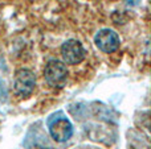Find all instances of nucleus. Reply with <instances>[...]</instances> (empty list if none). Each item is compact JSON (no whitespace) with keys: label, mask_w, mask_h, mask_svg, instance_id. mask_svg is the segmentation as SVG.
I'll return each mask as SVG.
<instances>
[{"label":"nucleus","mask_w":151,"mask_h":149,"mask_svg":"<svg viewBox=\"0 0 151 149\" xmlns=\"http://www.w3.org/2000/svg\"><path fill=\"white\" fill-rule=\"evenodd\" d=\"M68 69L64 62L58 60H50L45 65L44 69V78L48 84L55 89H61L66 84L68 81Z\"/></svg>","instance_id":"1"},{"label":"nucleus","mask_w":151,"mask_h":149,"mask_svg":"<svg viewBox=\"0 0 151 149\" xmlns=\"http://www.w3.org/2000/svg\"><path fill=\"white\" fill-rule=\"evenodd\" d=\"M36 86V75L29 69H20L13 78V91L19 98H28Z\"/></svg>","instance_id":"2"},{"label":"nucleus","mask_w":151,"mask_h":149,"mask_svg":"<svg viewBox=\"0 0 151 149\" xmlns=\"http://www.w3.org/2000/svg\"><path fill=\"white\" fill-rule=\"evenodd\" d=\"M61 55L65 63L68 65H78L85 60V48L77 40H68L61 46Z\"/></svg>","instance_id":"3"},{"label":"nucleus","mask_w":151,"mask_h":149,"mask_svg":"<svg viewBox=\"0 0 151 149\" xmlns=\"http://www.w3.org/2000/svg\"><path fill=\"white\" fill-rule=\"evenodd\" d=\"M94 44L104 53H114L121 45L119 36L111 29H101L94 37Z\"/></svg>","instance_id":"4"},{"label":"nucleus","mask_w":151,"mask_h":149,"mask_svg":"<svg viewBox=\"0 0 151 149\" xmlns=\"http://www.w3.org/2000/svg\"><path fill=\"white\" fill-rule=\"evenodd\" d=\"M49 132L55 141L64 143V141H68L73 136V126H72L70 121L66 118H60L50 123Z\"/></svg>","instance_id":"5"}]
</instances>
